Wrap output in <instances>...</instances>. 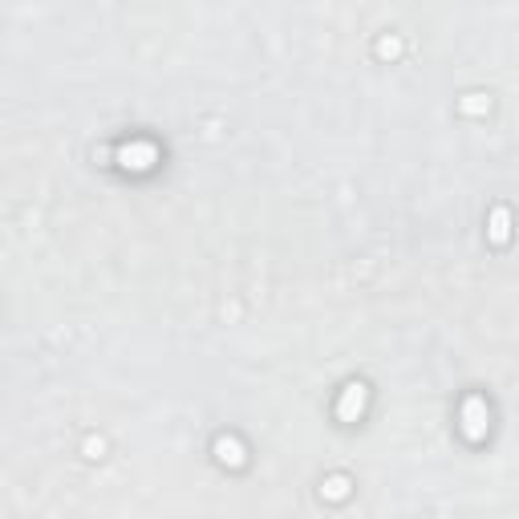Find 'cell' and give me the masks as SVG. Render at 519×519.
Returning <instances> with one entry per match:
<instances>
[{
  "instance_id": "obj_2",
  "label": "cell",
  "mask_w": 519,
  "mask_h": 519,
  "mask_svg": "<svg viewBox=\"0 0 519 519\" xmlns=\"http://www.w3.org/2000/svg\"><path fill=\"white\" fill-rule=\"evenodd\" d=\"M462 430H467V438H483L487 434V402L483 398H467V406H462Z\"/></svg>"
},
{
  "instance_id": "obj_3",
  "label": "cell",
  "mask_w": 519,
  "mask_h": 519,
  "mask_svg": "<svg viewBox=\"0 0 519 519\" xmlns=\"http://www.w3.org/2000/svg\"><path fill=\"white\" fill-rule=\"evenodd\" d=\"M361 410H366V385L357 382V385H349L345 394H341L337 414H341V422H357V418H361Z\"/></svg>"
},
{
  "instance_id": "obj_5",
  "label": "cell",
  "mask_w": 519,
  "mask_h": 519,
  "mask_svg": "<svg viewBox=\"0 0 519 519\" xmlns=\"http://www.w3.org/2000/svg\"><path fill=\"white\" fill-rule=\"evenodd\" d=\"M507 212H495V215H491V240H495V244H503V240H507Z\"/></svg>"
},
{
  "instance_id": "obj_1",
  "label": "cell",
  "mask_w": 519,
  "mask_h": 519,
  "mask_svg": "<svg viewBox=\"0 0 519 519\" xmlns=\"http://www.w3.org/2000/svg\"><path fill=\"white\" fill-rule=\"evenodd\" d=\"M118 163H122L126 171H151V167L159 163V151H154V143H130L118 151Z\"/></svg>"
},
{
  "instance_id": "obj_4",
  "label": "cell",
  "mask_w": 519,
  "mask_h": 519,
  "mask_svg": "<svg viewBox=\"0 0 519 519\" xmlns=\"http://www.w3.org/2000/svg\"><path fill=\"white\" fill-rule=\"evenodd\" d=\"M220 459H223V462H231V467H240V462H244L240 443H236V438H223V443H220Z\"/></svg>"
}]
</instances>
